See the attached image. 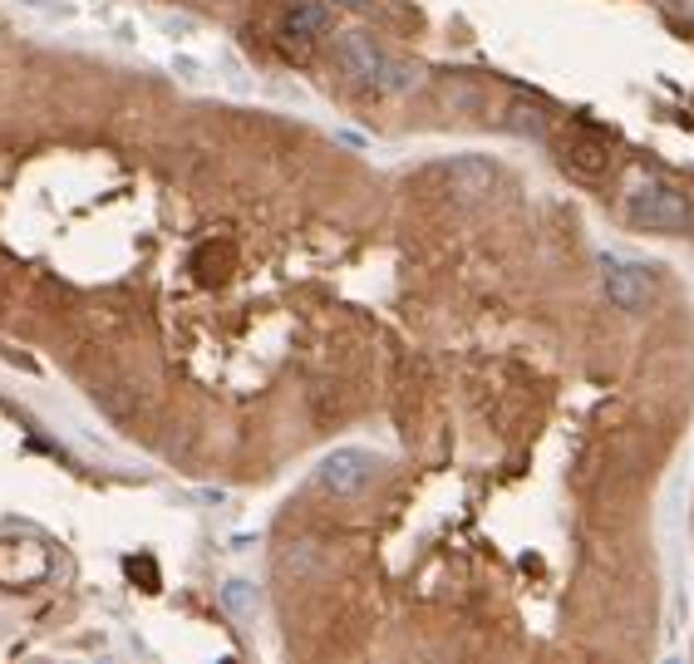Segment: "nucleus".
<instances>
[{"label": "nucleus", "instance_id": "obj_8", "mask_svg": "<svg viewBox=\"0 0 694 664\" xmlns=\"http://www.w3.org/2000/svg\"><path fill=\"white\" fill-rule=\"evenodd\" d=\"M562 163L581 178H605L611 173V143L591 139V133H572V139H562Z\"/></svg>", "mask_w": 694, "mask_h": 664}, {"label": "nucleus", "instance_id": "obj_4", "mask_svg": "<svg viewBox=\"0 0 694 664\" xmlns=\"http://www.w3.org/2000/svg\"><path fill=\"white\" fill-rule=\"evenodd\" d=\"M336 64H340V70H345L355 84L385 90L389 55H385V45H379L369 31H336Z\"/></svg>", "mask_w": 694, "mask_h": 664}, {"label": "nucleus", "instance_id": "obj_11", "mask_svg": "<svg viewBox=\"0 0 694 664\" xmlns=\"http://www.w3.org/2000/svg\"><path fill=\"white\" fill-rule=\"evenodd\" d=\"M664 15H670L674 25H684V31H694V0H660Z\"/></svg>", "mask_w": 694, "mask_h": 664}, {"label": "nucleus", "instance_id": "obj_9", "mask_svg": "<svg viewBox=\"0 0 694 664\" xmlns=\"http://www.w3.org/2000/svg\"><path fill=\"white\" fill-rule=\"evenodd\" d=\"M503 129L507 133H517V139H532V143H546L552 139V119H546V109L537 99H507V109H503Z\"/></svg>", "mask_w": 694, "mask_h": 664}, {"label": "nucleus", "instance_id": "obj_12", "mask_svg": "<svg viewBox=\"0 0 694 664\" xmlns=\"http://www.w3.org/2000/svg\"><path fill=\"white\" fill-rule=\"evenodd\" d=\"M330 11H369V5H375V0H326Z\"/></svg>", "mask_w": 694, "mask_h": 664}, {"label": "nucleus", "instance_id": "obj_3", "mask_svg": "<svg viewBox=\"0 0 694 664\" xmlns=\"http://www.w3.org/2000/svg\"><path fill=\"white\" fill-rule=\"evenodd\" d=\"M434 178L444 182V192L454 202H487L497 192V163H487L483 153H463V158H448L434 168Z\"/></svg>", "mask_w": 694, "mask_h": 664}, {"label": "nucleus", "instance_id": "obj_10", "mask_svg": "<svg viewBox=\"0 0 694 664\" xmlns=\"http://www.w3.org/2000/svg\"><path fill=\"white\" fill-rule=\"evenodd\" d=\"M222 610L237 615V620H257L261 591H257L251 581H227V585H222Z\"/></svg>", "mask_w": 694, "mask_h": 664}, {"label": "nucleus", "instance_id": "obj_6", "mask_svg": "<svg viewBox=\"0 0 694 664\" xmlns=\"http://www.w3.org/2000/svg\"><path fill=\"white\" fill-rule=\"evenodd\" d=\"M336 25V11L326 0H291V11L281 15V35H286V50L291 55H306L320 35H330Z\"/></svg>", "mask_w": 694, "mask_h": 664}, {"label": "nucleus", "instance_id": "obj_2", "mask_svg": "<svg viewBox=\"0 0 694 664\" xmlns=\"http://www.w3.org/2000/svg\"><path fill=\"white\" fill-rule=\"evenodd\" d=\"M601 290H605V300H611L615 310L640 316V310L655 306L660 281H655V271L640 266V261H625V257H611V251H605V257H601Z\"/></svg>", "mask_w": 694, "mask_h": 664}, {"label": "nucleus", "instance_id": "obj_7", "mask_svg": "<svg viewBox=\"0 0 694 664\" xmlns=\"http://www.w3.org/2000/svg\"><path fill=\"white\" fill-rule=\"evenodd\" d=\"M0 561H15V566H0V585H11V591L50 576V552L40 542H25V536H5L0 542Z\"/></svg>", "mask_w": 694, "mask_h": 664}, {"label": "nucleus", "instance_id": "obj_1", "mask_svg": "<svg viewBox=\"0 0 694 664\" xmlns=\"http://www.w3.org/2000/svg\"><path fill=\"white\" fill-rule=\"evenodd\" d=\"M625 222L635 232H660V237H690L694 232V202L674 182L640 178L625 192Z\"/></svg>", "mask_w": 694, "mask_h": 664}, {"label": "nucleus", "instance_id": "obj_5", "mask_svg": "<svg viewBox=\"0 0 694 664\" xmlns=\"http://www.w3.org/2000/svg\"><path fill=\"white\" fill-rule=\"evenodd\" d=\"M379 473V458L365 453V448H336L326 463L316 467V483L336 497H360Z\"/></svg>", "mask_w": 694, "mask_h": 664}]
</instances>
